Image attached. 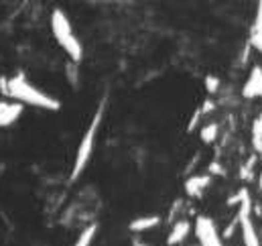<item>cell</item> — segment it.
I'll return each instance as SVG.
<instances>
[{
    "label": "cell",
    "instance_id": "1",
    "mask_svg": "<svg viewBox=\"0 0 262 246\" xmlns=\"http://www.w3.org/2000/svg\"><path fill=\"white\" fill-rule=\"evenodd\" d=\"M0 90L4 96H8L14 102H20L23 106L27 104V106H35V108L51 110V112H57L61 108V102L57 98L35 88L31 81H27V77L23 73H18L10 79H6V77L0 79Z\"/></svg>",
    "mask_w": 262,
    "mask_h": 246
},
{
    "label": "cell",
    "instance_id": "2",
    "mask_svg": "<svg viewBox=\"0 0 262 246\" xmlns=\"http://www.w3.org/2000/svg\"><path fill=\"white\" fill-rule=\"evenodd\" d=\"M51 33L57 41V45L67 53V57L71 61H79L83 51H81V43L77 39V35L73 33V27H71V20L67 18V14L61 8H55L51 12Z\"/></svg>",
    "mask_w": 262,
    "mask_h": 246
},
{
    "label": "cell",
    "instance_id": "3",
    "mask_svg": "<svg viewBox=\"0 0 262 246\" xmlns=\"http://www.w3.org/2000/svg\"><path fill=\"white\" fill-rule=\"evenodd\" d=\"M104 118V106L98 108V112L94 114L92 122L88 126V130L83 132L81 140H79V147H77V153H75V161H73V169H71V181L79 179V175L85 171L92 155H94V147H96V136L100 132V124Z\"/></svg>",
    "mask_w": 262,
    "mask_h": 246
},
{
    "label": "cell",
    "instance_id": "4",
    "mask_svg": "<svg viewBox=\"0 0 262 246\" xmlns=\"http://www.w3.org/2000/svg\"><path fill=\"white\" fill-rule=\"evenodd\" d=\"M252 201H250V193L244 189V197L242 203L238 208V222H240V232H242V240L244 246H260L254 222H252Z\"/></svg>",
    "mask_w": 262,
    "mask_h": 246
},
{
    "label": "cell",
    "instance_id": "5",
    "mask_svg": "<svg viewBox=\"0 0 262 246\" xmlns=\"http://www.w3.org/2000/svg\"><path fill=\"white\" fill-rule=\"evenodd\" d=\"M195 234L199 246H224V240L220 238L213 222L205 216H197L195 220Z\"/></svg>",
    "mask_w": 262,
    "mask_h": 246
},
{
    "label": "cell",
    "instance_id": "6",
    "mask_svg": "<svg viewBox=\"0 0 262 246\" xmlns=\"http://www.w3.org/2000/svg\"><path fill=\"white\" fill-rule=\"evenodd\" d=\"M23 116V104L14 100H0V128H8Z\"/></svg>",
    "mask_w": 262,
    "mask_h": 246
},
{
    "label": "cell",
    "instance_id": "7",
    "mask_svg": "<svg viewBox=\"0 0 262 246\" xmlns=\"http://www.w3.org/2000/svg\"><path fill=\"white\" fill-rule=\"evenodd\" d=\"M242 96L246 100H254V98H262V67L260 65H252L250 75L242 88Z\"/></svg>",
    "mask_w": 262,
    "mask_h": 246
},
{
    "label": "cell",
    "instance_id": "8",
    "mask_svg": "<svg viewBox=\"0 0 262 246\" xmlns=\"http://www.w3.org/2000/svg\"><path fill=\"white\" fill-rule=\"evenodd\" d=\"M189 232H191V222H189V220H177V222L173 224L169 236H167V244L169 246L181 244V242L189 236Z\"/></svg>",
    "mask_w": 262,
    "mask_h": 246
},
{
    "label": "cell",
    "instance_id": "9",
    "mask_svg": "<svg viewBox=\"0 0 262 246\" xmlns=\"http://www.w3.org/2000/svg\"><path fill=\"white\" fill-rule=\"evenodd\" d=\"M211 183V175H191L185 181V193L189 197H199Z\"/></svg>",
    "mask_w": 262,
    "mask_h": 246
},
{
    "label": "cell",
    "instance_id": "10",
    "mask_svg": "<svg viewBox=\"0 0 262 246\" xmlns=\"http://www.w3.org/2000/svg\"><path fill=\"white\" fill-rule=\"evenodd\" d=\"M161 224V218L159 216H140V218H134L128 228L134 234H140V232H146V230H152Z\"/></svg>",
    "mask_w": 262,
    "mask_h": 246
},
{
    "label": "cell",
    "instance_id": "11",
    "mask_svg": "<svg viewBox=\"0 0 262 246\" xmlns=\"http://www.w3.org/2000/svg\"><path fill=\"white\" fill-rule=\"evenodd\" d=\"M98 234V226L96 224H90L81 230V234L77 236V240L73 242V246H92L94 244V238Z\"/></svg>",
    "mask_w": 262,
    "mask_h": 246
},
{
    "label": "cell",
    "instance_id": "12",
    "mask_svg": "<svg viewBox=\"0 0 262 246\" xmlns=\"http://www.w3.org/2000/svg\"><path fill=\"white\" fill-rule=\"evenodd\" d=\"M217 132H220V126H217L215 122H209V124H205V126L201 128L199 138H201L205 145H211V142L217 138Z\"/></svg>",
    "mask_w": 262,
    "mask_h": 246
},
{
    "label": "cell",
    "instance_id": "13",
    "mask_svg": "<svg viewBox=\"0 0 262 246\" xmlns=\"http://www.w3.org/2000/svg\"><path fill=\"white\" fill-rule=\"evenodd\" d=\"M205 90H207L209 94H215V92L220 90V77L207 75V77H205Z\"/></svg>",
    "mask_w": 262,
    "mask_h": 246
},
{
    "label": "cell",
    "instance_id": "14",
    "mask_svg": "<svg viewBox=\"0 0 262 246\" xmlns=\"http://www.w3.org/2000/svg\"><path fill=\"white\" fill-rule=\"evenodd\" d=\"M262 33V0H258V8H256V18H254V35Z\"/></svg>",
    "mask_w": 262,
    "mask_h": 246
},
{
    "label": "cell",
    "instance_id": "15",
    "mask_svg": "<svg viewBox=\"0 0 262 246\" xmlns=\"http://www.w3.org/2000/svg\"><path fill=\"white\" fill-rule=\"evenodd\" d=\"M254 163H256V159H250V161H248V165H244V167H242V171H240V173H242V179H250V177H252Z\"/></svg>",
    "mask_w": 262,
    "mask_h": 246
},
{
    "label": "cell",
    "instance_id": "16",
    "mask_svg": "<svg viewBox=\"0 0 262 246\" xmlns=\"http://www.w3.org/2000/svg\"><path fill=\"white\" fill-rule=\"evenodd\" d=\"M252 132H254V140H262V114L256 118V122H254V128H252Z\"/></svg>",
    "mask_w": 262,
    "mask_h": 246
},
{
    "label": "cell",
    "instance_id": "17",
    "mask_svg": "<svg viewBox=\"0 0 262 246\" xmlns=\"http://www.w3.org/2000/svg\"><path fill=\"white\" fill-rule=\"evenodd\" d=\"M252 47H256V51H260L262 53V33L252 35Z\"/></svg>",
    "mask_w": 262,
    "mask_h": 246
},
{
    "label": "cell",
    "instance_id": "18",
    "mask_svg": "<svg viewBox=\"0 0 262 246\" xmlns=\"http://www.w3.org/2000/svg\"><path fill=\"white\" fill-rule=\"evenodd\" d=\"M209 171H211V173H217V175H222V173H224V171L220 169V165H217V163H211V167H209Z\"/></svg>",
    "mask_w": 262,
    "mask_h": 246
},
{
    "label": "cell",
    "instance_id": "19",
    "mask_svg": "<svg viewBox=\"0 0 262 246\" xmlns=\"http://www.w3.org/2000/svg\"><path fill=\"white\" fill-rule=\"evenodd\" d=\"M254 147H256V151L260 153V157H262V140H254Z\"/></svg>",
    "mask_w": 262,
    "mask_h": 246
},
{
    "label": "cell",
    "instance_id": "20",
    "mask_svg": "<svg viewBox=\"0 0 262 246\" xmlns=\"http://www.w3.org/2000/svg\"><path fill=\"white\" fill-rule=\"evenodd\" d=\"M134 246H146V244H142V242H138V244H134Z\"/></svg>",
    "mask_w": 262,
    "mask_h": 246
}]
</instances>
